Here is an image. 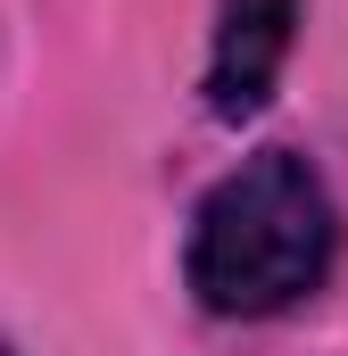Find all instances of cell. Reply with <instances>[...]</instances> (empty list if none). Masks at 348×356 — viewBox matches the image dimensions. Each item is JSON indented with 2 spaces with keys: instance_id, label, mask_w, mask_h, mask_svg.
I'll return each instance as SVG.
<instances>
[{
  "instance_id": "cell-1",
  "label": "cell",
  "mask_w": 348,
  "mask_h": 356,
  "mask_svg": "<svg viewBox=\"0 0 348 356\" xmlns=\"http://www.w3.org/2000/svg\"><path fill=\"white\" fill-rule=\"evenodd\" d=\"M340 257V216L332 191L307 158L258 149L216 182L191 216V290L207 315H282L324 290Z\"/></svg>"
},
{
  "instance_id": "cell-2",
  "label": "cell",
  "mask_w": 348,
  "mask_h": 356,
  "mask_svg": "<svg viewBox=\"0 0 348 356\" xmlns=\"http://www.w3.org/2000/svg\"><path fill=\"white\" fill-rule=\"evenodd\" d=\"M299 42V0H224L216 17V58H207V108L224 124L258 116L274 83H282V58Z\"/></svg>"
},
{
  "instance_id": "cell-3",
  "label": "cell",
  "mask_w": 348,
  "mask_h": 356,
  "mask_svg": "<svg viewBox=\"0 0 348 356\" xmlns=\"http://www.w3.org/2000/svg\"><path fill=\"white\" fill-rule=\"evenodd\" d=\"M0 356H8V348H0Z\"/></svg>"
}]
</instances>
